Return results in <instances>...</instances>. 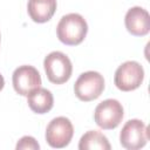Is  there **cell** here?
Returning <instances> with one entry per match:
<instances>
[{"label":"cell","instance_id":"cell-1","mask_svg":"<svg viewBox=\"0 0 150 150\" xmlns=\"http://www.w3.org/2000/svg\"><path fill=\"white\" fill-rule=\"evenodd\" d=\"M88 25L84 18L77 13L63 15L56 27L59 40L67 46H77L87 36Z\"/></svg>","mask_w":150,"mask_h":150},{"label":"cell","instance_id":"cell-2","mask_svg":"<svg viewBox=\"0 0 150 150\" xmlns=\"http://www.w3.org/2000/svg\"><path fill=\"white\" fill-rule=\"evenodd\" d=\"M47 79L54 84L66 83L73 73V64L69 57L62 52H52L43 60Z\"/></svg>","mask_w":150,"mask_h":150},{"label":"cell","instance_id":"cell-3","mask_svg":"<svg viewBox=\"0 0 150 150\" xmlns=\"http://www.w3.org/2000/svg\"><path fill=\"white\" fill-rule=\"evenodd\" d=\"M104 90L103 76L94 70L82 73L74 84V91L80 101L89 102L94 101Z\"/></svg>","mask_w":150,"mask_h":150},{"label":"cell","instance_id":"cell-4","mask_svg":"<svg viewBox=\"0 0 150 150\" xmlns=\"http://www.w3.org/2000/svg\"><path fill=\"white\" fill-rule=\"evenodd\" d=\"M124 115L122 104L114 98H108L97 104L94 111L96 124L104 130H111L120 125Z\"/></svg>","mask_w":150,"mask_h":150},{"label":"cell","instance_id":"cell-5","mask_svg":"<svg viewBox=\"0 0 150 150\" xmlns=\"http://www.w3.org/2000/svg\"><path fill=\"white\" fill-rule=\"evenodd\" d=\"M144 80V69L136 61H127L122 63L115 71V86L122 91H131L137 89Z\"/></svg>","mask_w":150,"mask_h":150},{"label":"cell","instance_id":"cell-6","mask_svg":"<svg viewBox=\"0 0 150 150\" xmlns=\"http://www.w3.org/2000/svg\"><path fill=\"white\" fill-rule=\"evenodd\" d=\"M149 141L148 127L141 120H129L120 132V143L128 150H138Z\"/></svg>","mask_w":150,"mask_h":150},{"label":"cell","instance_id":"cell-7","mask_svg":"<svg viewBox=\"0 0 150 150\" xmlns=\"http://www.w3.org/2000/svg\"><path fill=\"white\" fill-rule=\"evenodd\" d=\"M74 135V127L69 118L59 116L53 118L46 129V141L55 149H62L67 146Z\"/></svg>","mask_w":150,"mask_h":150},{"label":"cell","instance_id":"cell-8","mask_svg":"<svg viewBox=\"0 0 150 150\" xmlns=\"http://www.w3.org/2000/svg\"><path fill=\"white\" fill-rule=\"evenodd\" d=\"M12 82L14 90L22 96H28L33 90L40 88L42 83L38 69L28 64L20 66L14 70Z\"/></svg>","mask_w":150,"mask_h":150},{"label":"cell","instance_id":"cell-9","mask_svg":"<svg viewBox=\"0 0 150 150\" xmlns=\"http://www.w3.org/2000/svg\"><path fill=\"white\" fill-rule=\"evenodd\" d=\"M124 23L127 30L135 36H144L150 32V15L146 9L139 6L128 9Z\"/></svg>","mask_w":150,"mask_h":150},{"label":"cell","instance_id":"cell-10","mask_svg":"<svg viewBox=\"0 0 150 150\" xmlns=\"http://www.w3.org/2000/svg\"><path fill=\"white\" fill-rule=\"evenodd\" d=\"M56 5V0H28L27 11L34 22L45 23L54 15Z\"/></svg>","mask_w":150,"mask_h":150},{"label":"cell","instance_id":"cell-11","mask_svg":"<svg viewBox=\"0 0 150 150\" xmlns=\"http://www.w3.org/2000/svg\"><path fill=\"white\" fill-rule=\"evenodd\" d=\"M27 103L30 110L35 114H46L53 108L54 97L48 89L40 87L27 96Z\"/></svg>","mask_w":150,"mask_h":150},{"label":"cell","instance_id":"cell-12","mask_svg":"<svg viewBox=\"0 0 150 150\" xmlns=\"http://www.w3.org/2000/svg\"><path fill=\"white\" fill-rule=\"evenodd\" d=\"M79 149L80 150H93V149L110 150L111 146L108 138L102 132L96 130H89L81 137L79 142Z\"/></svg>","mask_w":150,"mask_h":150},{"label":"cell","instance_id":"cell-13","mask_svg":"<svg viewBox=\"0 0 150 150\" xmlns=\"http://www.w3.org/2000/svg\"><path fill=\"white\" fill-rule=\"evenodd\" d=\"M16 149L21 150V149H28V150H39L40 145L36 142V139L32 136H23L22 138H20V141L16 144Z\"/></svg>","mask_w":150,"mask_h":150},{"label":"cell","instance_id":"cell-14","mask_svg":"<svg viewBox=\"0 0 150 150\" xmlns=\"http://www.w3.org/2000/svg\"><path fill=\"white\" fill-rule=\"evenodd\" d=\"M4 86H5V80H4V76L0 74V91L4 89Z\"/></svg>","mask_w":150,"mask_h":150}]
</instances>
